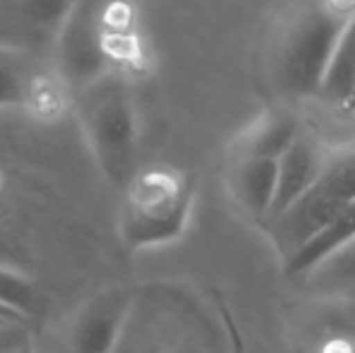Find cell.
Instances as JSON below:
<instances>
[{
  "label": "cell",
  "instance_id": "cell-3",
  "mask_svg": "<svg viewBox=\"0 0 355 353\" xmlns=\"http://www.w3.org/2000/svg\"><path fill=\"white\" fill-rule=\"evenodd\" d=\"M80 89V121L109 182L131 179L136 155V112L126 78L102 73Z\"/></svg>",
  "mask_w": 355,
  "mask_h": 353
},
{
  "label": "cell",
  "instance_id": "cell-6",
  "mask_svg": "<svg viewBox=\"0 0 355 353\" xmlns=\"http://www.w3.org/2000/svg\"><path fill=\"white\" fill-rule=\"evenodd\" d=\"M61 68L75 87L107 73V42L102 24V0H75L58 34L56 49Z\"/></svg>",
  "mask_w": 355,
  "mask_h": 353
},
{
  "label": "cell",
  "instance_id": "cell-4",
  "mask_svg": "<svg viewBox=\"0 0 355 353\" xmlns=\"http://www.w3.org/2000/svg\"><path fill=\"white\" fill-rule=\"evenodd\" d=\"M193 189L174 170H150L133 179L121 232L131 247L162 245L179 237L191 213Z\"/></svg>",
  "mask_w": 355,
  "mask_h": 353
},
{
  "label": "cell",
  "instance_id": "cell-16",
  "mask_svg": "<svg viewBox=\"0 0 355 353\" xmlns=\"http://www.w3.org/2000/svg\"><path fill=\"white\" fill-rule=\"evenodd\" d=\"M0 320H10V322H27V320H24V317H19L17 312L8 310V307H3V305H0Z\"/></svg>",
  "mask_w": 355,
  "mask_h": 353
},
{
  "label": "cell",
  "instance_id": "cell-9",
  "mask_svg": "<svg viewBox=\"0 0 355 353\" xmlns=\"http://www.w3.org/2000/svg\"><path fill=\"white\" fill-rule=\"evenodd\" d=\"M227 184L239 206L263 225L271 216L273 198H276L278 160L237 155L230 165Z\"/></svg>",
  "mask_w": 355,
  "mask_h": 353
},
{
  "label": "cell",
  "instance_id": "cell-12",
  "mask_svg": "<svg viewBox=\"0 0 355 353\" xmlns=\"http://www.w3.org/2000/svg\"><path fill=\"white\" fill-rule=\"evenodd\" d=\"M302 131V123L290 112H268L261 119L254 121L244 131V136L237 143V155H254V157H271L278 160Z\"/></svg>",
  "mask_w": 355,
  "mask_h": 353
},
{
  "label": "cell",
  "instance_id": "cell-5",
  "mask_svg": "<svg viewBox=\"0 0 355 353\" xmlns=\"http://www.w3.org/2000/svg\"><path fill=\"white\" fill-rule=\"evenodd\" d=\"M75 0H0V49L39 58L53 51Z\"/></svg>",
  "mask_w": 355,
  "mask_h": 353
},
{
  "label": "cell",
  "instance_id": "cell-15",
  "mask_svg": "<svg viewBox=\"0 0 355 353\" xmlns=\"http://www.w3.org/2000/svg\"><path fill=\"white\" fill-rule=\"evenodd\" d=\"M29 344L24 322H3L0 325V353H15Z\"/></svg>",
  "mask_w": 355,
  "mask_h": 353
},
{
  "label": "cell",
  "instance_id": "cell-11",
  "mask_svg": "<svg viewBox=\"0 0 355 353\" xmlns=\"http://www.w3.org/2000/svg\"><path fill=\"white\" fill-rule=\"evenodd\" d=\"M355 242V198L329 223L327 227L317 232L309 242H304L290 259L283 261V271L288 276L309 273L317 266H322L327 259Z\"/></svg>",
  "mask_w": 355,
  "mask_h": 353
},
{
  "label": "cell",
  "instance_id": "cell-14",
  "mask_svg": "<svg viewBox=\"0 0 355 353\" xmlns=\"http://www.w3.org/2000/svg\"><path fill=\"white\" fill-rule=\"evenodd\" d=\"M0 305L29 320V315L37 307V288L22 273L0 268Z\"/></svg>",
  "mask_w": 355,
  "mask_h": 353
},
{
  "label": "cell",
  "instance_id": "cell-17",
  "mask_svg": "<svg viewBox=\"0 0 355 353\" xmlns=\"http://www.w3.org/2000/svg\"><path fill=\"white\" fill-rule=\"evenodd\" d=\"M15 353H32V346H22V349H17V351H15Z\"/></svg>",
  "mask_w": 355,
  "mask_h": 353
},
{
  "label": "cell",
  "instance_id": "cell-8",
  "mask_svg": "<svg viewBox=\"0 0 355 353\" xmlns=\"http://www.w3.org/2000/svg\"><path fill=\"white\" fill-rule=\"evenodd\" d=\"M331 148L317 138L309 131H300L297 138L293 141V146L278 157V184H276V198H273L271 218H276L278 213H283L290 203H295L304 191L309 189V184L314 182V177L319 175L324 160H327ZM266 221V223H268ZM263 223V225H266Z\"/></svg>",
  "mask_w": 355,
  "mask_h": 353
},
{
  "label": "cell",
  "instance_id": "cell-2",
  "mask_svg": "<svg viewBox=\"0 0 355 353\" xmlns=\"http://www.w3.org/2000/svg\"><path fill=\"white\" fill-rule=\"evenodd\" d=\"M355 198V141L331 148L309 189L283 213L263 225L276 252L285 259L327 227Z\"/></svg>",
  "mask_w": 355,
  "mask_h": 353
},
{
  "label": "cell",
  "instance_id": "cell-7",
  "mask_svg": "<svg viewBox=\"0 0 355 353\" xmlns=\"http://www.w3.org/2000/svg\"><path fill=\"white\" fill-rule=\"evenodd\" d=\"M131 295L126 291H107L94 295L73 325L75 353H112L128 315Z\"/></svg>",
  "mask_w": 355,
  "mask_h": 353
},
{
  "label": "cell",
  "instance_id": "cell-1",
  "mask_svg": "<svg viewBox=\"0 0 355 353\" xmlns=\"http://www.w3.org/2000/svg\"><path fill=\"white\" fill-rule=\"evenodd\" d=\"M355 17V0H307L285 15L268 49V76L285 97H317L338 37Z\"/></svg>",
  "mask_w": 355,
  "mask_h": 353
},
{
  "label": "cell",
  "instance_id": "cell-10",
  "mask_svg": "<svg viewBox=\"0 0 355 353\" xmlns=\"http://www.w3.org/2000/svg\"><path fill=\"white\" fill-rule=\"evenodd\" d=\"M317 99L336 112H355V17L346 24L324 68Z\"/></svg>",
  "mask_w": 355,
  "mask_h": 353
},
{
  "label": "cell",
  "instance_id": "cell-18",
  "mask_svg": "<svg viewBox=\"0 0 355 353\" xmlns=\"http://www.w3.org/2000/svg\"><path fill=\"white\" fill-rule=\"evenodd\" d=\"M3 322H10V320H0V325H3Z\"/></svg>",
  "mask_w": 355,
  "mask_h": 353
},
{
  "label": "cell",
  "instance_id": "cell-13",
  "mask_svg": "<svg viewBox=\"0 0 355 353\" xmlns=\"http://www.w3.org/2000/svg\"><path fill=\"white\" fill-rule=\"evenodd\" d=\"M34 58L0 49V104L24 102L32 89Z\"/></svg>",
  "mask_w": 355,
  "mask_h": 353
}]
</instances>
